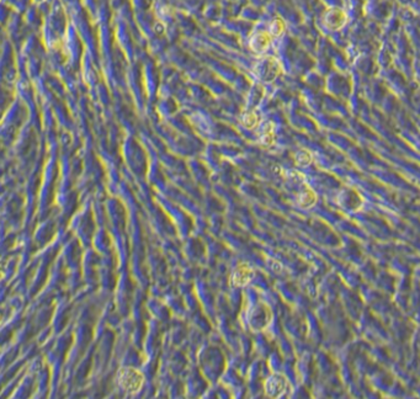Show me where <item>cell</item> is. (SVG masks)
Listing matches in <instances>:
<instances>
[{"label": "cell", "instance_id": "cell-5", "mask_svg": "<svg viewBox=\"0 0 420 399\" xmlns=\"http://www.w3.org/2000/svg\"><path fill=\"white\" fill-rule=\"evenodd\" d=\"M261 72H260V77L264 78L265 80H271V79L275 78L278 76L280 67H279V63L275 60H269L265 64L261 65Z\"/></svg>", "mask_w": 420, "mask_h": 399}, {"label": "cell", "instance_id": "cell-8", "mask_svg": "<svg viewBox=\"0 0 420 399\" xmlns=\"http://www.w3.org/2000/svg\"><path fill=\"white\" fill-rule=\"evenodd\" d=\"M269 43H270V37L267 36V35L262 34V35H258L252 44H253V48H254L257 52H262V51H265V49L269 47Z\"/></svg>", "mask_w": 420, "mask_h": 399}, {"label": "cell", "instance_id": "cell-6", "mask_svg": "<svg viewBox=\"0 0 420 399\" xmlns=\"http://www.w3.org/2000/svg\"><path fill=\"white\" fill-rule=\"evenodd\" d=\"M261 142L265 145H271L275 142V128L273 123L265 124L261 132Z\"/></svg>", "mask_w": 420, "mask_h": 399}, {"label": "cell", "instance_id": "cell-4", "mask_svg": "<svg viewBox=\"0 0 420 399\" xmlns=\"http://www.w3.org/2000/svg\"><path fill=\"white\" fill-rule=\"evenodd\" d=\"M348 21V16L340 9H330L324 16V25L330 30H339Z\"/></svg>", "mask_w": 420, "mask_h": 399}, {"label": "cell", "instance_id": "cell-3", "mask_svg": "<svg viewBox=\"0 0 420 399\" xmlns=\"http://www.w3.org/2000/svg\"><path fill=\"white\" fill-rule=\"evenodd\" d=\"M265 389L270 397L282 396L287 389V379L282 375H274L266 381Z\"/></svg>", "mask_w": 420, "mask_h": 399}, {"label": "cell", "instance_id": "cell-11", "mask_svg": "<svg viewBox=\"0 0 420 399\" xmlns=\"http://www.w3.org/2000/svg\"><path fill=\"white\" fill-rule=\"evenodd\" d=\"M283 31V23L281 21H275L271 26V32H273L275 36H279L280 34H282Z\"/></svg>", "mask_w": 420, "mask_h": 399}, {"label": "cell", "instance_id": "cell-10", "mask_svg": "<svg viewBox=\"0 0 420 399\" xmlns=\"http://www.w3.org/2000/svg\"><path fill=\"white\" fill-rule=\"evenodd\" d=\"M312 158H311V154L306 153L304 154L303 152L302 153H300L299 156H297V163L301 164V165H307V164L311 163Z\"/></svg>", "mask_w": 420, "mask_h": 399}, {"label": "cell", "instance_id": "cell-9", "mask_svg": "<svg viewBox=\"0 0 420 399\" xmlns=\"http://www.w3.org/2000/svg\"><path fill=\"white\" fill-rule=\"evenodd\" d=\"M243 123H244V126H245V127H248V128L255 127V126L259 123V116H258L255 112H248V114L244 115Z\"/></svg>", "mask_w": 420, "mask_h": 399}, {"label": "cell", "instance_id": "cell-2", "mask_svg": "<svg viewBox=\"0 0 420 399\" xmlns=\"http://www.w3.org/2000/svg\"><path fill=\"white\" fill-rule=\"evenodd\" d=\"M255 272L252 267L248 264H240L239 266H237V269L234 270L233 275H232V283H233L236 287H243V286L248 285L250 281L254 279Z\"/></svg>", "mask_w": 420, "mask_h": 399}, {"label": "cell", "instance_id": "cell-7", "mask_svg": "<svg viewBox=\"0 0 420 399\" xmlns=\"http://www.w3.org/2000/svg\"><path fill=\"white\" fill-rule=\"evenodd\" d=\"M316 200H317V196H316V194L313 192V190H311L309 187H307L306 191L302 192L301 196H300V205H301L302 207H304V208H308V207H311V206L314 205Z\"/></svg>", "mask_w": 420, "mask_h": 399}, {"label": "cell", "instance_id": "cell-1", "mask_svg": "<svg viewBox=\"0 0 420 399\" xmlns=\"http://www.w3.org/2000/svg\"><path fill=\"white\" fill-rule=\"evenodd\" d=\"M119 383L126 393L136 394L144 384V376L133 367H123L119 372Z\"/></svg>", "mask_w": 420, "mask_h": 399}]
</instances>
